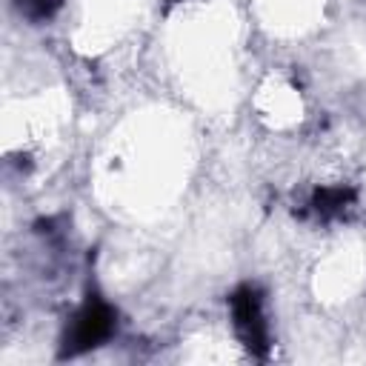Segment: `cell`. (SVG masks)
I'll return each mask as SVG.
<instances>
[{"label":"cell","mask_w":366,"mask_h":366,"mask_svg":"<svg viewBox=\"0 0 366 366\" xmlns=\"http://www.w3.org/2000/svg\"><path fill=\"white\" fill-rule=\"evenodd\" d=\"M355 203V192L349 186H323L315 192L312 197V209L320 217H337L343 214V209H349Z\"/></svg>","instance_id":"3957f363"},{"label":"cell","mask_w":366,"mask_h":366,"mask_svg":"<svg viewBox=\"0 0 366 366\" xmlns=\"http://www.w3.org/2000/svg\"><path fill=\"white\" fill-rule=\"evenodd\" d=\"M114 317H117L114 309L109 303H103L100 297L86 300L63 337L60 357H74V355H83V352L100 346L114 332Z\"/></svg>","instance_id":"6da1fadb"},{"label":"cell","mask_w":366,"mask_h":366,"mask_svg":"<svg viewBox=\"0 0 366 366\" xmlns=\"http://www.w3.org/2000/svg\"><path fill=\"white\" fill-rule=\"evenodd\" d=\"M60 3H63V0H14L17 11H20L23 17L34 20V23L49 20V17H51V14L60 9Z\"/></svg>","instance_id":"277c9868"},{"label":"cell","mask_w":366,"mask_h":366,"mask_svg":"<svg viewBox=\"0 0 366 366\" xmlns=\"http://www.w3.org/2000/svg\"><path fill=\"white\" fill-rule=\"evenodd\" d=\"M169 3H177V0H169Z\"/></svg>","instance_id":"5b68a950"},{"label":"cell","mask_w":366,"mask_h":366,"mask_svg":"<svg viewBox=\"0 0 366 366\" xmlns=\"http://www.w3.org/2000/svg\"><path fill=\"white\" fill-rule=\"evenodd\" d=\"M232 306V323L240 337V343L254 355L266 357L269 355V326L263 320V295L254 286H240L229 297Z\"/></svg>","instance_id":"7a4b0ae2"}]
</instances>
